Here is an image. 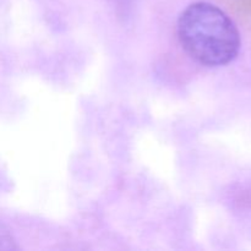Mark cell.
I'll return each instance as SVG.
<instances>
[{"label":"cell","instance_id":"1","mask_svg":"<svg viewBox=\"0 0 251 251\" xmlns=\"http://www.w3.org/2000/svg\"><path fill=\"white\" fill-rule=\"evenodd\" d=\"M178 38L191 59L208 68L223 66L237 58L240 34L234 22L210 2H194L180 14Z\"/></svg>","mask_w":251,"mask_h":251}]
</instances>
